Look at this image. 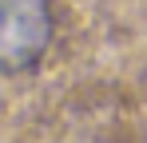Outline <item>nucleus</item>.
<instances>
[{
  "instance_id": "f257e3e1",
  "label": "nucleus",
  "mask_w": 147,
  "mask_h": 143,
  "mask_svg": "<svg viewBox=\"0 0 147 143\" xmlns=\"http://www.w3.org/2000/svg\"><path fill=\"white\" fill-rule=\"evenodd\" d=\"M52 8L48 0H0V68L20 76L48 52Z\"/></svg>"
}]
</instances>
